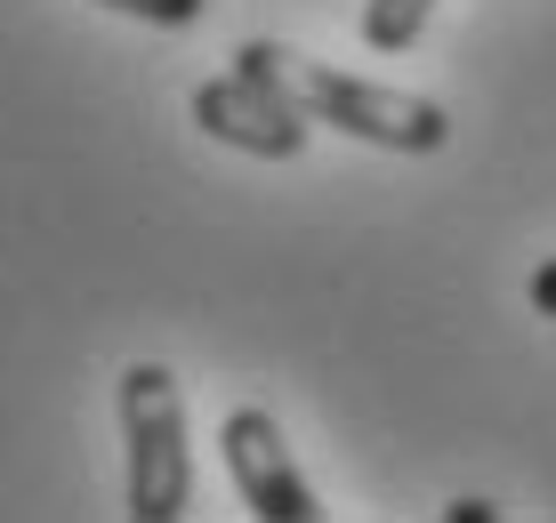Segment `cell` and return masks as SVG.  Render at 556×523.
Instances as JSON below:
<instances>
[{
    "instance_id": "cell-8",
    "label": "cell",
    "mask_w": 556,
    "mask_h": 523,
    "mask_svg": "<svg viewBox=\"0 0 556 523\" xmlns=\"http://www.w3.org/2000/svg\"><path fill=\"white\" fill-rule=\"evenodd\" d=\"M452 523H492V515H501V508H492V499H452V508H444Z\"/></svg>"
},
{
    "instance_id": "cell-6",
    "label": "cell",
    "mask_w": 556,
    "mask_h": 523,
    "mask_svg": "<svg viewBox=\"0 0 556 523\" xmlns=\"http://www.w3.org/2000/svg\"><path fill=\"white\" fill-rule=\"evenodd\" d=\"M98 9L138 16V25H162V33H186V25H194V16L210 9V0H98Z\"/></svg>"
},
{
    "instance_id": "cell-1",
    "label": "cell",
    "mask_w": 556,
    "mask_h": 523,
    "mask_svg": "<svg viewBox=\"0 0 556 523\" xmlns=\"http://www.w3.org/2000/svg\"><path fill=\"white\" fill-rule=\"evenodd\" d=\"M235 65L242 73H275V81L291 89L323 129H339V138L388 145V153H435V145L452 138V113L435 105V97L363 81V73H339V65H315V56H299V49H282V41H242Z\"/></svg>"
},
{
    "instance_id": "cell-4",
    "label": "cell",
    "mask_w": 556,
    "mask_h": 523,
    "mask_svg": "<svg viewBox=\"0 0 556 523\" xmlns=\"http://www.w3.org/2000/svg\"><path fill=\"white\" fill-rule=\"evenodd\" d=\"M218 451H226V483H235V499L251 508L258 523H315V492H306L291 443H282L275 411H258V403H242V411H226L218 428Z\"/></svg>"
},
{
    "instance_id": "cell-5",
    "label": "cell",
    "mask_w": 556,
    "mask_h": 523,
    "mask_svg": "<svg viewBox=\"0 0 556 523\" xmlns=\"http://www.w3.org/2000/svg\"><path fill=\"white\" fill-rule=\"evenodd\" d=\"M428 16H435V0H363V49L404 56L428 33Z\"/></svg>"
},
{
    "instance_id": "cell-3",
    "label": "cell",
    "mask_w": 556,
    "mask_h": 523,
    "mask_svg": "<svg viewBox=\"0 0 556 523\" xmlns=\"http://www.w3.org/2000/svg\"><path fill=\"white\" fill-rule=\"evenodd\" d=\"M194 122L202 138L235 145V153H258V162H299L306 153V129H315V113L299 105L291 89L275 81V73H218V81L194 89Z\"/></svg>"
},
{
    "instance_id": "cell-7",
    "label": "cell",
    "mask_w": 556,
    "mask_h": 523,
    "mask_svg": "<svg viewBox=\"0 0 556 523\" xmlns=\"http://www.w3.org/2000/svg\"><path fill=\"white\" fill-rule=\"evenodd\" d=\"M525 298H532V315H548V322H556V258H541V266H532Z\"/></svg>"
},
{
    "instance_id": "cell-2",
    "label": "cell",
    "mask_w": 556,
    "mask_h": 523,
    "mask_svg": "<svg viewBox=\"0 0 556 523\" xmlns=\"http://www.w3.org/2000/svg\"><path fill=\"white\" fill-rule=\"evenodd\" d=\"M122 451H129V515L178 523L194 499V451H186V395L162 362L122 371Z\"/></svg>"
}]
</instances>
